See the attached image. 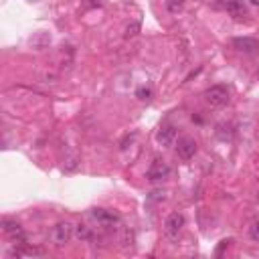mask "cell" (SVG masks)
Listing matches in <instances>:
<instances>
[{
	"label": "cell",
	"mask_w": 259,
	"mask_h": 259,
	"mask_svg": "<svg viewBox=\"0 0 259 259\" xmlns=\"http://www.w3.org/2000/svg\"><path fill=\"white\" fill-rule=\"evenodd\" d=\"M136 97H138L140 101H148V99H152V89H150V87H138Z\"/></svg>",
	"instance_id": "7c38bea8"
},
{
	"label": "cell",
	"mask_w": 259,
	"mask_h": 259,
	"mask_svg": "<svg viewBox=\"0 0 259 259\" xmlns=\"http://www.w3.org/2000/svg\"><path fill=\"white\" fill-rule=\"evenodd\" d=\"M164 198H166V190H162V188H156L148 195V200H156V202H160Z\"/></svg>",
	"instance_id": "4fadbf2b"
},
{
	"label": "cell",
	"mask_w": 259,
	"mask_h": 259,
	"mask_svg": "<svg viewBox=\"0 0 259 259\" xmlns=\"http://www.w3.org/2000/svg\"><path fill=\"white\" fill-rule=\"evenodd\" d=\"M184 225H186V219H184V215H183V213H170V215L166 217L164 231H166V235H168V237L176 239V237H178V233L183 231V227H184Z\"/></svg>",
	"instance_id": "277c9868"
},
{
	"label": "cell",
	"mask_w": 259,
	"mask_h": 259,
	"mask_svg": "<svg viewBox=\"0 0 259 259\" xmlns=\"http://www.w3.org/2000/svg\"><path fill=\"white\" fill-rule=\"evenodd\" d=\"M138 30H140V25H138V22H134V25H130V27L126 29V37H134Z\"/></svg>",
	"instance_id": "2e32d148"
},
{
	"label": "cell",
	"mask_w": 259,
	"mask_h": 259,
	"mask_svg": "<svg viewBox=\"0 0 259 259\" xmlns=\"http://www.w3.org/2000/svg\"><path fill=\"white\" fill-rule=\"evenodd\" d=\"M227 10H229L231 15H235V16L241 15V8H239V4L235 2V0H229V2H227Z\"/></svg>",
	"instance_id": "5bb4252c"
},
{
	"label": "cell",
	"mask_w": 259,
	"mask_h": 259,
	"mask_svg": "<svg viewBox=\"0 0 259 259\" xmlns=\"http://www.w3.org/2000/svg\"><path fill=\"white\" fill-rule=\"evenodd\" d=\"M233 47L237 49L239 53L253 55L259 49V41L257 39H251V37H237V39H233Z\"/></svg>",
	"instance_id": "ba28073f"
},
{
	"label": "cell",
	"mask_w": 259,
	"mask_h": 259,
	"mask_svg": "<svg viewBox=\"0 0 259 259\" xmlns=\"http://www.w3.org/2000/svg\"><path fill=\"white\" fill-rule=\"evenodd\" d=\"M174 140H176V128L174 126H162L158 132H156V142H158L160 146H164V148L172 146Z\"/></svg>",
	"instance_id": "9c48e42d"
},
{
	"label": "cell",
	"mask_w": 259,
	"mask_h": 259,
	"mask_svg": "<svg viewBox=\"0 0 259 259\" xmlns=\"http://www.w3.org/2000/svg\"><path fill=\"white\" fill-rule=\"evenodd\" d=\"M249 235H251V239L259 243V221L251 225V229H249Z\"/></svg>",
	"instance_id": "9a60e30c"
},
{
	"label": "cell",
	"mask_w": 259,
	"mask_h": 259,
	"mask_svg": "<svg viewBox=\"0 0 259 259\" xmlns=\"http://www.w3.org/2000/svg\"><path fill=\"white\" fill-rule=\"evenodd\" d=\"M197 142L193 138H183V140H178V146H176V152L178 156L183 160H190V158H195V154H197Z\"/></svg>",
	"instance_id": "52a82bcc"
},
{
	"label": "cell",
	"mask_w": 259,
	"mask_h": 259,
	"mask_svg": "<svg viewBox=\"0 0 259 259\" xmlns=\"http://www.w3.org/2000/svg\"><path fill=\"white\" fill-rule=\"evenodd\" d=\"M2 231L6 233V235H10L16 243H27V237H25V231H22V227L16 223V221H10V219H4L2 221Z\"/></svg>",
	"instance_id": "8992f818"
},
{
	"label": "cell",
	"mask_w": 259,
	"mask_h": 259,
	"mask_svg": "<svg viewBox=\"0 0 259 259\" xmlns=\"http://www.w3.org/2000/svg\"><path fill=\"white\" fill-rule=\"evenodd\" d=\"M75 237V225L71 221H59L51 231V241L57 247H65Z\"/></svg>",
	"instance_id": "6da1fadb"
},
{
	"label": "cell",
	"mask_w": 259,
	"mask_h": 259,
	"mask_svg": "<svg viewBox=\"0 0 259 259\" xmlns=\"http://www.w3.org/2000/svg\"><path fill=\"white\" fill-rule=\"evenodd\" d=\"M205 101L211 107H223L229 101V89L225 85H213L205 91Z\"/></svg>",
	"instance_id": "7a4b0ae2"
},
{
	"label": "cell",
	"mask_w": 259,
	"mask_h": 259,
	"mask_svg": "<svg viewBox=\"0 0 259 259\" xmlns=\"http://www.w3.org/2000/svg\"><path fill=\"white\" fill-rule=\"evenodd\" d=\"M75 237L79 239L81 243L91 241L93 239V231H91V227H87L85 223H79V225H75Z\"/></svg>",
	"instance_id": "30bf717a"
},
{
	"label": "cell",
	"mask_w": 259,
	"mask_h": 259,
	"mask_svg": "<svg viewBox=\"0 0 259 259\" xmlns=\"http://www.w3.org/2000/svg\"><path fill=\"white\" fill-rule=\"evenodd\" d=\"M168 176H170V166L164 160H154L146 170V180H150V183H162Z\"/></svg>",
	"instance_id": "3957f363"
},
{
	"label": "cell",
	"mask_w": 259,
	"mask_h": 259,
	"mask_svg": "<svg viewBox=\"0 0 259 259\" xmlns=\"http://www.w3.org/2000/svg\"><path fill=\"white\" fill-rule=\"evenodd\" d=\"M91 219L101 225V227H111V225H116L118 223V215L116 213H111L107 209H93L91 211Z\"/></svg>",
	"instance_id": "5b68a950"
},
{
	"label": "cell",
	"mask_w": 259,
	"mask_h": 259,
	"mask_svg": "<svg viewBox=\"0 0 259 259\" xmlns=\"http://www.w3.org/2000/svg\"><path fill=\"white\" fill-rule=\"evenodd\" d=\"M247 4H249V6H255V8H259V0H247Z\"/></svg>",
	"instance_id": "e0dca14e"
},
{
	"label": "cell",
	"mask_w": 259,
	"mask_h": 259,
	"mask_svg": "<svg viewBox=\"0 0 259 259\" xmlns=\"http://www.w3.org/2000/svg\"><path fill=\"white\" fill-rule=\"evenodd\" d=\"M184 4H186V0H166V10L172 15H178L180 10L184 8Z\"/></svg>",
	"instance_id": "8fae6325"
}]
</instances>
